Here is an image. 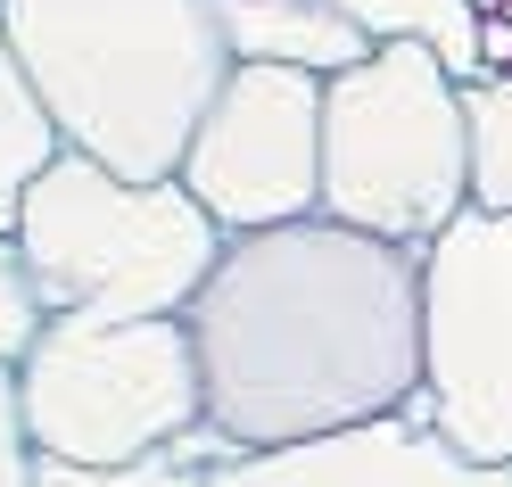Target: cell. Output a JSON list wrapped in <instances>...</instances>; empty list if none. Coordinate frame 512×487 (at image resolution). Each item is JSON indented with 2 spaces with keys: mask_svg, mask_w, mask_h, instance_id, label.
<instances>
[{
  "mask_svg": "<svg viewBox=\"0 0 512 487\" xmlns=\"http://www.w3.org/2000/svg\"><path fill=\"white\" fill-rule=\"evenodd\" d=\"M182 322L223 454L314 446L422 397V248L331 215L232 232Z\"/></svg>",
  "mask_w": 512,
  "mask_h": 487,
  "instance_id": "6da1fadb",
  "label": "cell"
},
{
  "mask_svg": "<svg viewBox=\"0 0 512 487\" xmlns=\"http://www.w3.org/2000/svg\"><path fill=\"white\" fill-rule=\"evenodd\" d=\"M58 141L124 182H174L240 67L215 0H0Z\"/></svg>",
  "mask_w": 512,
  "mask_h": 487,
  "instance_id": "7a4b0ae2",
  "label": "cell"
},
{
  "mask_svg": "<svg viewBox=\"0 0 512 487\" xmlns=\"http://www.w3.org/2000/svg\"><path fill=\"white\" fill-rule=\"evenodd\" d=\"M223 223L190 199V182H124L91 157L58 149L50 174L25 190L17 248L34 265L50 322L91 314V322H166L190 314L223 256Z\"/></svg>",
  "mask_w": 512,
  "mask_h": 487,
  "instance_id": "3957f363",
  "label": "cell"
},
{
  "mask_svg": "<svg viewBox=\"0 0 512 487\" xmlns=\"http://www.w3.org/2000/svg\"><path fill=\"white\" fill-rule=\"evenodd\" d=\"M323 215L397 248H438L471 215L463 83L430 42H380L323 83Z\"/></svg>",
  "mask_w": 512,
  "mask_h": 487,
  "instance_id": "277c9868",
  "label": "cell"
},
{
  "mask_svg": "<svg viewBox=\"0 0 512 487\" xmlns=\"http://www.w3.org/2000/svg\"><path fill=\"white\" fill-rule=\"evenodd\" d=\"M25 380V421L34 446L58 463H157L207 438V380L190 322H91L58 314L34 339V355L17 364Z\"/></svg>",
  "mask_w": 512,
  "mask_h": 487,
  "instance_id": "5b68a950",
  "label": "cell"
},
{
  "mask_svg": "<svg viewBox=\"0 0 512 487\" xmlns=\"http://www.w3.org/2000/svg\"><path fill=\"white\" fill-rule=\"evenodd\" d=\"M422 413L471 463L512 471V215L471 207L422 248Z\"/></svg>",
  "mask_w": 512,
  "mask_h": 487,
  "instance_id": "8992f818",
  "label": "cell"
},
{
  "mask_svg": "<svg viewBox=\"0 0 512 487\" xmlns=\"http://www.w3.org/2000/svg\"><path fill=\"white\" fill-rule=\"evenodd\" d=\"M182 182L223 232L323 215V75L298 67H232L199 116Z\"/></svg>",
  "mask_w": 512,
  "mask_h": 487,
  "instance_id": "52a82bcc",
  "label": "cell"
},
{
  "mask_svg": "<svg viewBox=\"0 0 512 487\" xmlns=\"http://www.w3.org/2000/svg\"><path fill=\"white\" fill-rule=\"evenodd\" d=\"M207 487H512V471L471 463L463 446L438 438V421L413 397L389 421L314 438V446H281V454H223Z\"/></svg>",
  "mask_w": 512,
  "mask_h": 487,
  "instance_id": "ba28073f",
  "label": "cell"
},
{
  "mask_svg": "<svg viewBox=\"0 0 512 487\" xmlns=\"http://www.w3.org/2000/svg\"><path fill=\"white\" fill-rule=\"evenodd\" d=\"M223 42H232L240 67H298V75H347L380 50L364 25H347L323 0H215Z\"/></svg>",
  "mask_w": 512,
  "mask_h": 487,
  "instance_id": "9c48e42d",
  "label": "cell"
},
{
  "mask_svg": "<svg viewBox=\"0 0 512 487\" xmlns=\"http://www.w3.org/2000/svg\"><path fill=\"white\" fill-rule=\"evenodd\" d=\"M67 149L58 141V124L42 108V91L34 75H25V58L9 42V25H0V232H17V215H25V190H34L50 174V157Z\"/></svg>",
  "mask_w": 512,
  "mask_h": 487,
  "instance_id": "30bf717a",
  "label": "cell"
},
{
  "mask_svg": "<svg viewBox=\"0 0 512 487\" xmlns=\"http://www.w3.org/2000/svg\"><path fill=\"white\" fill-rule=\"evenodd\" d=\"M347 25H364L372 42H430L455 83H488L479 75V9L471 0H323Z\"/></svg>",
  "mask_w": 512,
  "mask_h": 487,
  "instance_id": "8fae6325",
  "label": "cell"
},
{
  "mask_svg": "<svg viewBox=\"0 0 512 487\" xmlns=\"http://www.w3.org/2000/svg\"><path fill=\"white\" fill-rule=\"evenodd\" d=\"M463 124H471V207L512 215V75L463 83Z\"/></svg>",
  "mask_w": 512,
  "mask_h": 487,
  "instance_id": "7c38bea8",
  "label": "cell"
},
{
  "mask_svg": "<svg viewBox=\"0 0 512 487\" xmlns=\"http://www.w3.org/2000/svg\"><path fill=\"white\" fill-rule=\"evenodd\" d=\"M223 463V438L207 430L199 446L182 454H157V463H124V471H100V463H58V454H42L34 487H207V471Z\"/></svg>",
  "mask_w": 512,
  "mask_h": 487,
  "instance_id": "4fadbf2b",
  "label": "cell"
},
{
  "mask_svg": "<svg viewBox=\"0 0 512 487\" xmlns=\"http://www.w3.org/2000/svg\"><path fill=\"white\" fill-rule=\"evenodd\" d=\"M42 331H50V298H42L34 265H25L17 232H0V364H25Z\"/></svg>",
  "mask_w": 512,
  "mask_h": 487,
  "instance_id": "5bb4252c",
  "label": "cell"
},
{
  "mask_svg": "<svg viewBox=\"0 0 512 487\" xmlns=\"http://www.w3.org/2000/svg\"><path fill=\"white\" fill-rule=\"evenodd\" d=\"M34 471H42V446L25 421V380L17 364H0V487H34Z\"/></svg>",
  "mask_w": 512,
  "mask_h": 487,
  "instance_id": "9a60e30c",
  "label": "cell"
},
{
  "mask_svg": "<svg viewBox=\"0 0 512 487\" xmlns=\"http://www.w3.org/2000/svg\"><path fill=\"white\" fill-rule=\"evenodd\" d=\"M479 75H512V17H479Z\"/></svg>",
  "mask_w": 512,
  "mask_h": 487,
  "instance_id": "2e32d148",
  "label": "cell"
},
{
  "mask_svg": "<svg viewBox=\"0 0 512 487\" xmlns=\"http://www.w3.org/2000/svg\"><path fill=\"white\" fill-rule=\"evenodd\" d=\"M488 17H512V0H496V9H488Z\"/></svg>",
  "mask_w": 512,
  "mask_h": 487,
  "instance_id": "e0dca14e",
  "label": "cell"
}]
</instances>
